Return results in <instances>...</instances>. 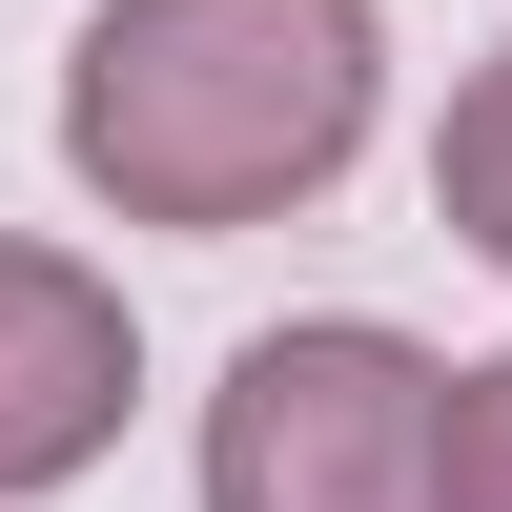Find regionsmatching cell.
I'll list each match as a JSON object with an SVG mask.
<instances>
[{
	"mask_svg": "<svg viewBox=\"0 0 512 512\" xmlns=\"http://www.w3.org/2000/svg\"><path fill=\"white\" fill-rule=\"evenodd\" d=\"M369 0H103L62 62V164L123 226H287L369 144Z\"/></svg>",
	"mask_w": 512,
	"mask_h": 512,
	"instance_id": "1",
	"label": "cell"
},
{
	"mask_svg": "<svg viewBox=\"0 0 512 512\" xmlns=\"http://www.w3.org/2000/svg\"><path fill=\"white\" fill-rule=\"evenodd\" d=\"M431 410H451V369L410 328H369V308L267 328L205 390V512H451L431 492Z\"/></svg>",
	"mask_w": 512,
	"mask_h": 512,
	"instance_id": "2",
	"label": "cell"
},
{
	"mask_svg": "<svg viewBox=\"0 0 512 512\" xmlns=\"http://www.w3.org/2000/svg\"><path fill=\"white\" fill-rule=\"evenodd\" d=\"M123 390H144V349H123V287L62 267V246H0V512L103 472L123 451Z\"/></svg>",
	"mask_w": 512,
	"mask_h": 512,
	"instance_id": "3",
	"label": "cell"
},
{
	"mask_svg": "<svg viewBox=\"0 0 512 512\" xmlns=\"http://www.w3.org/2000/svg\"><path fill=\"white\" fill-rule=\"evenodd\" d=\"M431 226L512 267V41H492L472 82H451V123H431Z\"/></svg>",
	"mask_w": 512,
	"mask_h": 512,
	"instance_id": "4",
	"label": "cell"
},
{
	"mask_svg": "<svg viewBox=\"0 0 512 512\" xmlns=\"http://www.w3.org/2000/svg\"><path fill=\"white\" fill-rule=\"evenodd\" d=\"M431 492H451V512H512V349L451 369V410H431Z\"/></svg>",
	"mask_w": 512,
	"mask_h": 512,
	"instance_id": "5",
	"label": "cell"
}]
</instances>
